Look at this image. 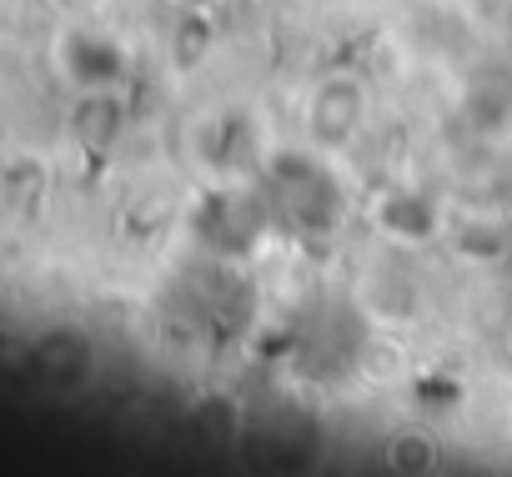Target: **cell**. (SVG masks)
I'll list each match as a JSON object with an SVG mask.
<instances>
[{"label": "cell", "instance_id": "cell-1", "mask_svg": "<svg viewBox=\"0 0 512 477\" xmlns=\"http://www.w3.org/2000/svg\"><path fill=\"white\" fill-rule=\"evenodd\" d=\"M367 111H372V96H367V81L347 76V71H332L322 76L312 91H307V106H302V136L312 151L322 156H342L347 146L362 141L367 131Z\"/></svg>", "mask_w": 512, "mask_h": 477}, {"label": "cell", "instance_id": "cell-2", "mask_svg": "<svg viewBox=\"0 0 512 477\" xmlns=\"http://www.w3.org/2000/svg\"><path fill=\"white\" fill-rule=\"evenodd\" d=\"M317 156L322 151L307 146L302 156L272 161V206L302 231H337L342 226V191L332 186V176Z\"/></svg>", "mask_w": 512, "mask_h": 477}, {"label": "cell", "instance_id": "cell-3", "mask_svg": "<svg viewBox=\"0 0 512 477\" xmlns=\"http://www.w3.org/2000/svg\"><path fill=\"white\" fill-rule=\"evenodd\" d=\"M56 66L76 91H116L121 76H126V46L111 41L106 31L71 26L56 41Z\"/></svg>", "mask_w": 512, "mask_h": 477}, {"label": "cell", "instance_id": "cell-4", "mask_svg": "<svg viewBox=\"0 0 512 477\" xmlns=\"http://www.w3.org/2000/svg\"><path fill=\"white\" fill-rule=\"evenodd\" d=\"M372 221L392 236L397 247H427L437 236V226H442L437 201L427 191H417V186H387L377 196V206H372Z\"/></svg>", "mask_w": 512, "mask_h": 477}, {"label": "cell", "instance_id": "cell-5", "mask_svg": "<svg viewBox=\"0 0 512 477\" xmlns=\"http://www.w3.org/2000/svg\"><path fill=\"white\" fill-rule=\"evenodd\" d=\"M126 126V106L116 91H76V111H71V131L86 146H116Z\"/></svg>", "mask_w": 512, "mask_h": 477}, {"label": "cell", "instance_id": "cell-6", "mask_svg": "<svg viewBox=\"0 0 512 477\" xmlns=\"http://www.w3.org/2000/svg\"><path fill=\"white\" fill-rule=\"evenodd\" d=\"M382 457L397 472H432L442 462V442L432 432H422V427H402V432H392L382 442Z\"/></svg>", "mask_w": 512, "mask_h": 477}, {"label": "cell", "instance_id": "cell-7", "mask_svg": "<svg viewBox=\"0 0 512 477\" xmlns=\"http://www.w3.org/2000/svg\"><path fill=\"white\" fill-rule=\"evenodd\" d=\"M171 6H176V11H186V16H206V11L216 6V0H171Z\"/></svg>", "mask_w": 512, "mask_h": 477}]
</instances>
